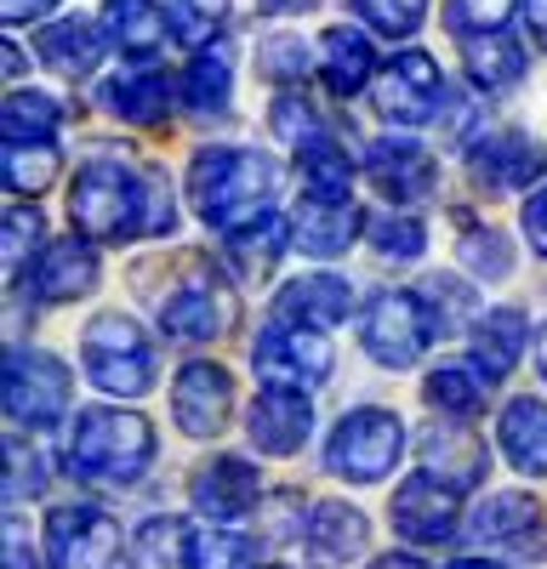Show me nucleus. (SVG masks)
<instances>
[{"label":"nucleus","instance_id":"nucleus-48","mask_svg":"<svg viewBox=\"0 0 547 569\" xmlns=\"http://www.w3.org/2000/svg\"><path fill=\"white\" fill-rule=\"evenodd\" d=\"M40 233H46V222H40L34 206H12V211H7V273H12V279H18V268L34 257Z\"/></svg>","mask_w":547,"mask_h":569},{"label":"nucleus","instance_id":"nucleus-40","mask_svg":"<svg viewBox=\"0 0 547 569\" xmlns=\"http://www.w3.org/2000/svg\"><path fill=\"white\" fill-rule=\"evenodd\" d=\"M46 485H52V456L29 445L23 433H12L7 439V496L29 501V496H46Z\"/></svg>","mask_w":547,"mask_h":569},{"label":"nucleus","instance_id":"nucleus-31","mask_svg":"<svg viewBox=\"0 0 547 569\" xmlns=\"http://www.w3.org/2000/svg\"><path fill=\"white\" fill-rule=\"evenodd\" d=\"M166 98H171V80H166L155 63L120 69V74L103 86V109L120 114V120H137V126L160 120V114H166Z\"/></svg>","mask_w":547,"mask_h":569},{"label":"nucleus","instance_id":"nucleus-42","mask_svg":"<svg viewBox=\"0 0 547 569\" xmlns=\"http://www.w3.org/2000/svg\"><path fill=\"white\" fill-rule=\"evenodd\" d=\"M166 18H171V34L182 46L206 52L222 29V18H228V0H166Z\"/></svg>","mask_w":547,"mask_h":569},{"label":"nucleus","instance_id":"nucleus-51","mask_svg":"<svg viewBox=\"0 0 547 569\" xmlns=\"http://www.w3.org/2000/svg\"><path fill=\"white\" fill-rule=\"evenodd\" d=\"M525 18H530V34H536V46L547 52V0H525Z\"/></svg>","mask_w":547,"mask_h":569},{"label":"nucleus","instance_id":"nucleus-26","mask_svg":"<svg viewBox=\"0 0 547 569\" xmlns=\"http://www.w3.org/2000/svg\"><path fill=\"white\" fill-rule=\"evenodd\" d=\"M417 450H422V467L434 479L445 472L450 490H474L490 467V450L479 445V433H468V427H428Z\"/></svg>","mask_w":547,"mask_h":569},{"label":"nucleus","instance_id":"nucleus-21","mask_svg":"<svg viewBox=\"0 0 547 569\" xmlns=\"http://www.w3.org/2000/svg\"><path fill=\"white\" fill-rule=\"evenodd\" d=\"M103 46H109V34H103V23L98 18H58V23H46L40 34H34V52H40V63L46 69H58L63 80H86L91 69L103 63Z\"/></svg>","mask_w":547,"mask_h":569},{"label":"nucleus","instance_id":"nucleus-41","mask_svg":"<svg viewBox=\"0 0 547 569\" xmlns=\"http://www.w3.org/2000/svg\"><path fill=\"white\" fill-rule=\"evenodd\" d=\"M365 240H371V251L388 257V262H410V257H422L428 228H422V217H410V211H388V217H377L371 228H365Z\"/></svg>","mask_w":547,"mask_h":569},{"label":"nucleus","instance_id":"nucleus-20","mask_svg":"<svg viewBox=\"0 0 547 569\" xmlns=\"http://www.w3.org/2000/svg\"><path fill=\"white\" fill-rule=\"evenodd\" d=\"M474 171L479 182L490 188H530L541 182L547 171V154H541V142L519 126H490L479 142H474Z\"/></svg>","mask_w":547,"mask_h":569},{"label":"nucleus","instance_id":"nucleus-14","mask_svg":"<svg viewBox=\"0 0 547 569\" xmlns=\"http://www.w3.org/2000/svg\"><path fill=\"white\" fill-rule=\"evenodd\" d=\"M228 410H235V376H228L222 365H182L177 382H171V421L182 427L189 439H217Z\"/></svg>","mask_w":547,"mask_h":569},{"label":"nucleus","instance_id":"nucleus-15","mask_svg":"<svg viewBox=\"0 0 547 569\" xmlns=\"http://www.w3.org/2000/svg\"><path fill=\"white\" fill-rule=\"evenodd\" d=\"M365 177H371V188L382 200H394V211H399V206H417V200L434 194L439 166L410 137H377L371 149H365Z\"/></svg>","mask_w":547,"mask_h":569},{"label":"nucleus","instance_id":"nucleus-37","mask_svg":"<svg viewBox=\"0 0 547 569\" xmlns=\"http://www.w3.org/2000/svg\"><path fill=\"white\" fill-rule=\"evenodd\" d=\"M137 558H143L149 569H189L195 530L182 525V518H149V525L137 530Z\"/></svg>","mask_w":547,"mask_h":569},{"label":"nucleus","instance_id":"nucleus-9","mask_svg":"<svg viewBox=\"0 0 547 569\" xmlns=\"http://www.w3.org/2000/svg\"><path fill=\"white\" fill-rule=\"evenodd\" d=\"M251 365L262 376V388H280V393H314L319 382L331 376V342L326 330H308V325H280L274 319L257 348Z\"/></svg>","mask_w":547,"mask_h":569},{"label":"nucleus","instance_id":"nucleus-50","mask_svg":"<svg viewBox=\"0 0 547 569\" xmlns=\"http://www.w3.org/2000/svg\"><path fill=\"white\" fill-rule=\"evenodd\" d=\"M0 7H7V23L18 29V23H40L46 12L58 7V0H0Z\"/></svg>","mask_w":547,"mask_h":569},{"label":"nucleus","instance_id":"nucleus-17","mask_svg":"<svg viewBox=\"0 0 547 569\" xmlns=\"http://www.w3.org/2000/svg\"><path fill=\"white\" fill-rule=\"evenodd\" d=\"M365 541H371V518L348 501H314L308 530H302V558L308 569H348Z\"/></svg>","mask_w":547,"mask_h":569},{"label":"nucleus","instance_id":"nucleus-44","mask_svg":"<svg viewBox=\"0 0 547 569\" xmlns=\"http://www.w3.org/2000/svg\"><path fill=\"white\" fill-rule=\"evenodd\" d=\"M417 297H422V308H428V319H434V337H439V330L450 337V330L474 313V297H468L456 279H445V273H428V279L417 284Z\"/></svg>","mask_w":547,"mask_h":569},{"label":"nucleus","instance_id":"nucleus-35","mask_svg":"<svg viewBox=\"0 0 547 569\" xmlns=\"http://www.w3.org/2000/svg\"><path fill=\"white\" fill-rule=\"evenodd\" d=\"M308 63H319V52H308V40L302 34H268L257 46V74L268 86H280V91H297V80H308Z\"/></svg>","mask_w":547,"mask_h":569},{"label":"nucleus","instance_id":"nucleus-28","mask_svg":"<svg viewBox=\"0 0 547 569\" xmlns=\"http://www.w3.org/2000/svg\"><path fill=\"white\" fill-rule=\"evenodd\" d=\"M98 23L131 58H155L166 46V34H171V18H166V7H155V0H103Z\"/></svg>","mask_w":547,"mask_h":569},{"label":"nucleus","instance_id":"nucleus-1","mask_svg":"<svg viewBox=\"0 0 547 569\" xmlns=\"http://www.w3.org/2000/svg\"><path fill=\"white\" fill-rule=\"evenodd\" d=\"M69 217L80 228V240L91 246H126V240H143V233L177 228L166 177L137 171L131 160H115V154H98L80 166V177L69 182Z\"/></svg>","mask_w":547,"mask_h":569},{"label":"nucleus","instance_id":"nucleus-57","mask_svg":"<svg viewBox=\"0 0 547 569\" xmlns=\"http://www.w3.org/2000/svg\"><path fill=\"white\" fill-rule=\"evenodd\" d=\"M262 569H291V563H262Z\"/></svg>","mask_w":547,"mask_h":569},{"label":"nucleus","instance_id":"nucleus-55","mask_svg":"<svg viewBox=\"0 0 547 569\" xmlns=\"http://www.w3.org/2000/svg\"><path fill=\"white\" fill-rule=\"evenodd\" d=\"M7 74H12V80L23 74V52H18V46H7Z\"/></svg>","mask_w":547,"mask_h":569},{"label":"nucleus","instance_id":"nucleus-6","mask_svg":"<svg viewBox=\"0 0 547 569\" xmlns=\"http://www.w3.org/2000/svg\"><path fill=\"white\" fill-rule=\"evenodd\" d=\"M155 319H160V330H166L171 342H217V337H228V330H235L240 302L228 297V284H222L206 262H195V268L155 302Z\"/></svg>","mask_w":547,"mask_h":569},{"label":"nucleus","instance_id":"nucleus-4","mask_svg":"<svg viewBox=\"0 0 547 569\" xmlns=\"http://www.w3.org/2000/svg\"><path fill=\"white\" fill-rule=\"evenodd\" d=\"M80 365L91 376V388H103L109 399H137L155 388V342L131 313H98L80 330Z\"/></svg>","mask_w":547,"mask_h":569},{"label":"nucleus","instance_id":"nucleus-54","mask_svg":"<svg viewBox=\"0 0 547 569\" xmlns=\"http://www.w3.org/2000/svg\"><path fill=\"white\" fill-rule=\"evenodd\" d=\"M536 370H541V382H547V325H541V337H536Z\"/></svg>","mask_w":547,"mask_h":569},{"label":"nucleus","instance_id":"nucleus-16","mask_svg":"<svg viewBox=\"0 0 547 569\" xmlns=\"http://www.w3.org/2000/svg\"><path fill=\"white\" fill-rule=\"evenodd\" d=\"M189 496H195V507H200L206 518H217L222 530L268 501V496H262V472H257L246 456H217V461H206V467L195 472Z\"/></svg>","mask_w":547,"mask_h":569},{"label":"nucleus","instance_id":"nucleus-22","mask_svg":"<svg viewBox=\"0 0 547 569\" xmlns=\"http://www.w3.org/2000/svg\"><path fill=\"white\" fill-rule=\"evenodd\" d=\"M91 284H98V251H91V240H58L29 268V291L40 302H80Z\"/></svg>","mask_w":547,"mask_h":569},{"label":"nucleus","instance_id":"nucleus-23","mask_svg":"<svg viewBox=\"0 0 547 569\" xmlns=\"http://www.w3.org/2000/svg\"><path fill=\"white\" fill-rule=\"evenodd\" d=\"M348 313H354V291L337 273H302L280 291V302H274V319L280 325H308V330L342 325Z\"/></svg>","mask_w":547,"mask_h":569},{"label":"nucleus","instance_id":"nucleus-11","mask_svg":"<svg viewBox=\"0 0 547 569\" xmlns=\"http://www.w3.org/2000/svg\"><path fill=\"white\" fill-rule=\"evenodd\" d=\"M126 536L120 525L103 512V507H52V518H46V558H52V569H115Z\"/></svg>","mask_w":547,"mask_h":569},{"label":"nucleus","instance_id":"nucleus-2","mask_svg":"<svg viewBox=\"0 0 547 569\" xmlns=\"http://www.w3.org/2000/svg\"><path fill=\"white\" fill-rule=\"evenodd\" d=\"M155 461V427L137 410H80L69 421V445H63V467L80 485H103V490H131Z\"/></svg>","mask_w":547,"mask_h":569},{"label":"nucleus","instance_id":"nucleus-29","mask_svg":"<svg viewBox=\"0 0 547 569\" xmlns=\"http://www.w3.org/2000/svg\"><path fill=\"white\" fill-rule=\"evenodd\" d=\"M468 342H474L479 376H485V382H501V376L519 365V353H525V313H519V308H490V313H479L474 330H468Z\"/></svg>","mask_w":547,"mask_h":569},{"label":"nucleus","instance_id":"nucleus-7","mask_svg":"<svg viewBox=\"0 0 547 569\" xmlns=\"http://www.w3.org/2000/svg\"><path fill=\"white\" fill-rule=\"evenodd\" d=\"M69 393H74V376L58 353L46 348H12L7 353V410L18 427H58L69 416Z\"/></svg>","mask_w":547,"mask_h":569},{"label":"nucleus","instance_id":"nucleus-32","mask_svg":"<svg viewBox=\"0 0 547 569\" xmlns=\"http://www.w3.org/2000/svg\"><path fill=\"white\" fill-rule=\"evenodd\" d=\"M228 91H235V63H228L222 46H206V52H195V63L182 69L177 80V98L189 114H222L228 109Z\"/></svg>","mask_w":547,"mask_h":569},{"label":"nucleus","instance_id":"nucleus-33","mask_svg":"<svg viewBox=\"0 0 547 569\" xmlns=\"http://www.w3.org/2000/svg\"><path fill=\"white\" fill-rule=\"evenodd\" d=\"M297 171H302L308 194H348V188H354V154L342 149L331 131L302 142V149H297Z\"/></svg>","mask_w":547,"mask_h":569},{"label":"nucleus","instance_id":"nucleus-5","mask_svg":"<svg viewBox=\"0 0 547 569\" xmlns=\"http://www.w3.org/2000/svg\"><path fill=\"white\" fill-rule=\"evenodd\" d=\"M405 456V421L382 405H359L326 439V467L348 485H382Z\"/></svg>","mask_w":547,"mask_h":569},{"label":"nucleus","instance_id":"nucleus-46","mask_svg":"<svg viewBox=\"0 0 547 569\" xmlns=\"http://www.w3.org/2000/svg\"><path fill=\"white\" fill-rule=\"evenodd\" d=\"M354 12H359L365 23H371L377 34L405 40V34H417V29H422L428 0H354Z\"/></svg>","mask_w":547,"mask_h":569},{"label":"nucleus","instance_id":"nucleus-43","mask_svg":"<svg viewBox=\"0 0 547 569\" xmlns=\"http://www.w3.org/2000/svg\"><path fill=\"white\" fill-rule=\"evenodd\" d=\"M456 251H463V268H474L479 279H508L514 273V246L501 228H468Z\"/></svg>","mask_w":547,"mask_h":569},{"label":"nucleus","instance_id":"nucleus-18","mask_svg":"<svg viewBox=\"0 0 547 569\" xmlns=\"http://www.w3.org/2000/svg\"><path fill=\"white\" fill-rule=\"evenodd\" d=\"M365 228H371V222L359 217V206L348 194H308V188H302V206L291 217V233H297L302 257H319V262L342 257Z\"/></svg>","mask_w":547,"mask_h":569},{"label":"nucleus","instance_id":"nucleus-8","mask_svg":"<svg viewBox=\"0 0 547 569\" xmlns=\"http://www.w3.org/2000/svg\"><path fill=\"white\" fill-rule=\"evenodd\" d=\"M359 342L377 365L405 370V365H417L422 348L434 342V319H428L417 291H377L359 313Z\"/></svg>","mask_w":547,"mask_h":569},{"label":"nucleus","instance_id":"nucleus-13","mask_svg":"<svg viewBox=\"0 0 547 569\" xmlns=\"http://www.w3.org/2000/svg\"><path fill=\"white\" fill-rule=\"evenodd\" d=\"M377 114L394 120V126H422L434 120L439 98H445V74L428 52H394L382 69H377Z\"/></svg>","mask_w":547,"mask_h":569},{"label":"nucleus","instance_id":"nucleus-34","mask_svg":"<svg viewBox=\"0 0 547 569\" xmlns=\"http://www.w3.org/2000/svg\"><path fill=\"white\" fill-rule=\"evenodd\" d=\"M485 388H490V382L479 376V365H434L422 399H428L434 410H445V416H479L485 399H490Z\"/></svg>","mask_w":547,"mask_h":569},{"label":"nucleus","instance_id":"nucleus-12","mask_svg":"<svg viewBox=\"0 0 547 569\" xmlns=\"http://www.w3.org/2000/svg\"><path fill=\"white\" fill-rule=\"evenodd\" d=\"M388 518H394V530L405 541L445 547V541H456V530H463V490H450L445 479H434V472H417V479H405L394 490Z\"/></svg>","mask_w":547,"mask_h":569},{"label":"nucleus","instance_id":"nucleus-52","mask_svg":"<svg viewBox=\"0 0 547 569\" xmlns=\"http://www.w3.org/2000/svg\"><path fill=\"white\" fill-rule=\"evenodd\" d=\"M371 569H428L417 552H382V558H371Z\"/></svg>","mask_w":547,"mask_h":569},{"label":"nucleus","instance_id":"nucleus-3","mask_svg":"<svg viewBox=\"0 0 547 569\" xmlns=\"http://www.w3.org/2000/svg\"><path fill=\"white\" fill-rule=\"evenodd\" d=\"M268 188H274V160L257 149H200L189 166V206L200 211V222L222 233L262 217Z\"/></svg>","mask_w":547,"mask_h":569},{"label":"nucleus","instance_id":"nucleus-56","mask_svg":"<svg viewBox=\"0 0 547 569\" xmlns=\"http://www.w3.org/2000/svg\"><path fill=\"white\" fill-rule=\"evenodd\" d=\"M450 569H501V563H490V558H456Z\"/></svg>","mask_w":547,"mask_h":569},{"label":"nucleus","instance_id":"nucleus-36","mask_svg":"<svg viewBox=\"0 0 547 569\" xmlns=\"http://www.w3.org/2000/svg\"><path fill=\"white\" fill-rule=\"evenodd\" d=\"M58 177V149L52 142H7V188L18 200H40Z\"/></svg>","mask_w":547,"mask_h":569},{"label":"nucleus","instance_id":"nucleus-27","mask_svg":"<svg viewBox=\"0 0 547 569\" xmlns=\"http://www.w3.org/2000/svg\"><path fill=\"white\" fill-rule=\"evenodd\" d=\"M501 456H508L525 479H547V399H508L496 421Z\"/></svg>","mask_w":547,"mask_h":569},{"label":"nucleus","instance_id":"nucleus-19","mask_svg":"<svg viewBox=\"0 0 547 569\" xmlns=\"http://www.w3.org/2000/svg\"><path fill=\"white\" fill-rule=\"evenodd\" d=\"M314 433V405L308 393H280V388H262L246 410V439L262 456H297Z\"/></svg>","mask_w":547,"mask_h":569},{"label":"nucleus","instance_id":"nucleus-38","mask_svg":"<svg viewBox=\"0 0 547 569\" xmlns=\"http://www.w3.org/2000/svg\"><path fill=\"white\" fill-rule=\"evenodd\" d=\"M63 109L46 91H12L7 98V142H52Z\"/></svg>","mask_w":547,"mask_h":569},{"label":"nucleus","instance_id":"nucleus-49","mask_svg":"<svg viewBox=\"0 0 547 569\" xmlns=\"http://www.w3.org/2000/svg\"><path fill=\"white\" fill-rule=\"evenodd\" d=\"M525 233H530V246L547 257V188H536V194L525 200Z\"/></svg>","mask_w":547,"mask_h":569},{"label":"nucleus","instance_id":"nucleus-10","mask_svg":"<svg viewBox=\"0 0 547 569\" xmlns=\"http://www.w3.org/2000/svg\"><path fill=\"white\" fill-rule=\"evenodd\" d=\"M468 541L485 552H501V558H519V563H541L547 558V512L525 490H496L474 507Z\"/></svg>","mask_w":547,"mask_h":569},{"label":"nucleus","instance_id":"nucleus-39","mask_svg":"<svg viewBox=\"0 0 547 569\" xmlns=\"http://www.w3.org/2000/svg\"><path fill=\"white\" fill-rule=\"evenodd\" d=\"M189 569H262V563H257V541H251V536L211 525V530H195V558H189Z\"/></svg>","mask_w":547,"mask_h":569},{"label":"nucleus","instance_id":"nucleus-30","mask_svg":"<svg viewBox=\"0 0 547 569\" xmlns=\"http://www.w3.org/2000/svg\"><path fill=\"white\" fill-rule=\"evenodd\" d=\"M463 63H468L474 86L514 91L525 80V46L508 29H496V34H463Z\"/></svg>","mask_w":547,"mask_h":569},{"label":"nucleus","instance_id":"nucleus-24","mask_svg":"<svg viewBox=\"0 0 547 569\" xmlns=\"http://www.w3.org/2000/svg\"><path fill=\"white\" fill-rule=\"evenodd\" d=\"M286 246H291V217L262 211V217H251L246 228L222 233V262L235 268V279L257 284V279H268V273H274V262L286 257Z\"/></svg>","mask_w":547,"mask_h":569},{"label":"nucleus","instance_id":"nucleus-25","mask_svg":"<svg viewBox=\"0 0 547 569\" xmlns=\"http://www.w3.org/2000/svg\"><path fill=\"white\" fill-rule=\"evenodd\" d=\"M314 52H319V80H326V91H331V98H354V91L359 86H371L377 74V52H371V40H365L359 29H348V23H337V29H326V34H319V46H314Z\"/></svg>","mask_w":547,"mask_h":569},{"label":"nucleus","instance_id":"nucleus-53","mask_svg":"<svg viewBox=\"0 0 547 569\" xmlns=\"http://www.w3.org/2000/svg\"><path fill=\"white\" fill-rule=\"evenodd\" d=\"M262 12H274V18H286V12H308V7H319V0H257Z\"/></svg>","mask_w":547,"mask_h":569},{"label":"nucleus","instance_id":"nucleus-45","mask_svg":"<svg viewBox=\"0 0 547 569\" xmlns=\"http://www.w3.org/2000/svg\"><path fill=\"white\" fill-rule=\"evenodd\" d=\"M514 7L519 0H445V23H450L456 40L463 34H496L514 18Z\"/></svg>","mask_w":547,"mask_h":569},{"label":"nucleus","instance_id":"nucleus-47","mask_svg":"<svg viewBox=\"0 0 547 569\" xmlns=\"http://www.w3.org/2000/svg\"><path fill=\"white\" fill-rule=\"evenodd\" d=\"M274 131H280L291 149H302V142L326 137V120L308 103V91H280V98H274Z\"/></svg>","mask_w":547,"mask_h":569}]
</instances>
